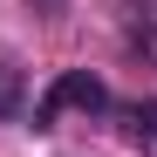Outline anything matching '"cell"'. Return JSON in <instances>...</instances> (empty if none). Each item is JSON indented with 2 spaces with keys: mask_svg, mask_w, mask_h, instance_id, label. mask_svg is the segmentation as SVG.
<instances>
[{
  "mask_svg": "<svg viewBox=\"0 0 157 157\" xmlns=\"http://www.w3.org/2000/svg\"><path fill=\"white\" fill-rule=\"evenodd\" d=\"M21 109H28V75L14 62H0V123H14Z\"/></svg>",
  "mask_w": 157,
  "mask_h": 157,
  "instance_id": "obj_4",
  "label": "cell"
},
{
  "mask_svg": "<svg viewBox=\"0 0 157 157\" xmlns=\"http://www.w3.org/2000/svg\"><path fill=\"white\" fill-rule=\"evenodd\" d=\"M28 7H41V14H62V0H28Z\"/></svg>",
  "mask_w": 157,
  "mask_h": 157,
  "instance_id": "obj_5",
  "label": "cell"
},
{
  "mask_svg": "<svg viewBox=\"0 0 157 157\" xmlns=\"http://www.w3.org/2000/svg\"><path fill=\"white\" fill-rule=\"evenodd\" d=\"M123 34H130V48H150V55H157V0H130Z\"/></svg>",
  "mask_w": 157,
  "mask_h": 157,
  "instance_id": "obj_3",
  "label": "cell"
},
{
  "mask_svg": "<svg viewBox=\"0 0 157 157\" xmlns=\"http://www.w3.org/2000/svg\"><path fill=\"white\" fill-rule=\"evenodd\" d=\"M109 82H102L96 68H62L55 82H48V96L34 102V130H55L68 109H82V116H109Z\"/></svg>",
  "mask_w": 157,
  "mask_h": 157,
  "instance_id": "obj_1",
  "label": "cell"
},
{
  "mask_svg": "<svg viewBox=\"0 0 157 157\" xmlns=\"http://www.w3.org/2000/svg\"><path fill=\"white\" fill-rule=\"evenodd\" d=\"M109 116H116V130H123L137 150L157 157V102H109Z\"/></svg>",
  "mask_w": 157,
  "mask_h": 157,
  "instance_id": "obj_2",
  "label": "cell"
}]
</instances>
